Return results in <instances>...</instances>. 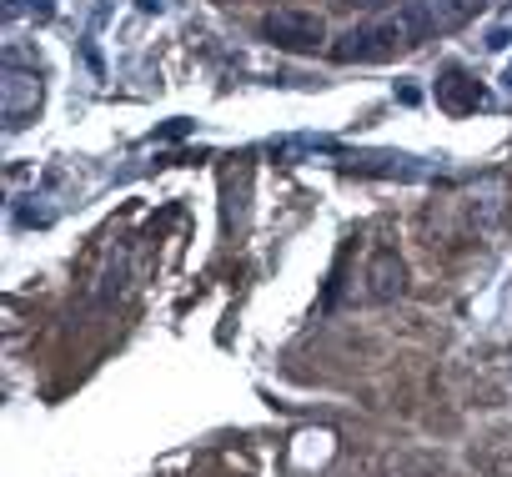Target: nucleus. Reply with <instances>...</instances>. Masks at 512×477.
<instances>
[{"label": "nucleus", "instance_id": "f257e3e1", "mask_svg": "<svg viewBox=\"0 0 512 477\" xmlns=\"http://www.w3.org/2000/svg\"><path fill=\"white\" fill-rule=\"evenodd\" d=\"M402 41H407V26H402V21H372V26L347 31L332 56H337V61H387Z\"/></svg>", "mask_w": 512, "mask_h": 477}, {"label": "nucleus", "instance_id": "7ed1b4c3", "mask_svg": "<svg viewBox=\"0 0 512 477\" xmlns=\"http://www.w3.org/2000/svg\"><path fill=\"white\" fill-rule=\"evenodd\" d=\"M367 282H372V287H367L372 302H392V297L402 292V262H397V252H377Z\"/></svg>", "mask_w": 512, "mask_h": 477}, {"label": "nucleus", "instance_id": "20e7f679", "mask_svg": "<svg viewBox=\"0 0 512 477\" xmlns=\"http://www.w3.org/2000/svg\"><path fill=\"white\" fill-rule=\"evenodd\" d=\"M437 101H442L447 111H472V106H482V91H477V81H467V76L452 66V71H442V81H437Z\"/></svg>", "mask_w": 512, "mask_h": 477}, {"label": "nucleus", "instance_id": "f03ea898", "mask_svg": "<svg viewBox=\"0 0 512 477\" xmlns=\"http://www.w3.org/2000/svg\"><path fill=\"white\" fill-rule=\"evenodd\" d=\"M262 31L282 46V51H312V46H322V21L317 16H307V11H277V16H267L262 21Z\"/></svg>", "mask_w": 512, "mask_h": 477}, {"label": "nucleus", "instance_id": "39448f33", "mask_svg": "<svg viewBox=\"0 0 512 477\" xmlns=\"http://www.w3.org/2000/svg\"><path fill=\"white\" fill-rule=\"evenodd\" d=\"M357 6H367V11H382V6H392V0H357Z\"/></svg>", "mask_w": 512, "mask_h": 477}]
</instances>
